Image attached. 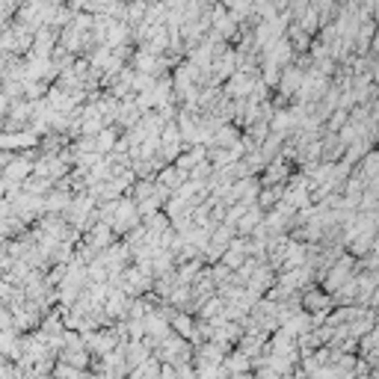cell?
<instances>
[{
  "label": "cell",
  "instance_id": "6da1fadb",
  "mask_svg": "<svg viewBox=\"0 0 379 379\" xmlns=\"http://www.w3.org/2000/svg\"><path fill=\"white\" fill-rule=\"evenodd\" d=\"M98 217H101L116 234H128L130 228L140 226V208L133 199H113V202H104L98 208Z\"/></svg>",
  "mask_w": 379,
  "mask_h": 379
},
{
  "label": "cell",
  "instance_id": "7a4b0ae2",
  "mask_svg": "<svg viewBox=\"0 0 379 379\" xmlns=\"http://www.w3.org/2000/svg\"><path fill=\"white\" fill-rule=\"evenodd\" d=\"M158 359H160L163 364L178 367V364L193 362V350H190L187 338H181L178 332H169V335H166V338L158 344Z\"/></svg>",
  "mask_w": 379,
  "mask_h": 379
},
{
  "label": "cell",
  "instance_id": "3957f363",
  "mask_svg": "<svg viewBox=\"0 0 379 379\" xmlns=\"http://www.w3.org/2000/svg\"><path fill=\"white\" fill-rule=\"evenodd\" d=\"M255 83H258V74L255 71H243L237 69L228 81H226V95L231 98V101H240V98H249L252 95V89Z\"/></svg>",
  "mask_w": 379,
  "mask_h": 379
},
{
  "label": "cell",
  "instance_id": "277c9868",
  "mask_svg": "<svg viewBox=\"0 0 379 379\" xmlns=\"http://www.w3.org/2000/svg\"><path fill=\"white\" fill-rule=\"evenodd\" d=\"M355 276V261L353 258H338L335 264L329 267V276H326V291L335 294L341 285H347L350 278Z\"/></svg>",
  "mask_w": 379,
  "mask_h": 379
},
{
  "label": "cell",
  "instance_id": "5b68a950",
  "mask_svg": "<svg viewBox=\"0 0 379 379\" xmlns=\"http://www.w3.org/2000/svg\"><path fill=\"white\" fill-rule=\"evenodd\" d=\"M287 175H291V169L285 166V158H276V160H270L261 169V187H285V181H287Z\"/></svg>",
  "mask_w": 379,
  "mask_h": 379
},
{
  "label": "cell",
  "instance_id": "8992f818",
  "mask_svg": "<svg viewBox=\"0 0 379 379\" xmlns=\"http://www.w3.org/2000/svg\"><path fill=\"white\" fill-rule=\"evenodd\" d=\"M113 228L107 226L104 219H98L92 228H89V234H86V246L89 249H95V252H104L107 246H113Z\"/></svg>",
  "mask_w": 379,
  "mask_h": 379
},
{
  "label": "cell",
  "instance_id": "52a82bcc",
  "mask_svg": "<svg viewBox=\"0 0 379 379\" xmlns=\"http://www.w3.org/2000/svg\"><path fill=\"white\" fill-rule=\"evenodd\" d=\"M303 305H305L308 311H314L317 317H323L332 305H335V299H332L329 291H320V287H308L305 296H303Z\"/></svg>",
  "mask_w": 379,
  "mask_h": 379
},
{
  "label": "cell",
  "instance_id": "ba28073f",
  "mask_svg": "<svg viewBox=\"0 0 379 379\" xmlns=\"http://www.w3.org/2000/svg\"><path fill=\"white\" fill-rule=\"evenodd\" d=\"M305 81V71L299 69V65H285V74L278 77V89H282V95H296L299 92V86H303Z\"/></svg>",
  "mask_w": 379,
  "mask_h": 379
},
{
  "label": "cell",
  "instance_id": "9c48e42d",
  "mask_svg": "<svg viewBox=\"0 0 379 379\" xmlns=\"http://www.w3.org/2000/svg\"><path fill=\"white\" fill-rule=\"evenodd\" d=\"M222 367H226V373L228 376H237V373H249V367H252V359L246 353H243L240 347L237 350H231L226 355V362H222Z\"/></svg>",
  "mask_w": 379,
  "mask_h": 379
},
{
  "label": "cell",
  "instance_id": "30bf717a",
  "mask_svg": "<svg viewBox=\"0 0 379 379\" xmlns=\"http://www.w3.org/2000/svg\"><path fill=\"white\" fill-rule=\"evenodd\" d=\"M210 146H217V149H237L240 146V133L234 125H222L214 130V140H210Z\"/></svg>",
  "mask_w": 379,
  "mask_h": 379
},
{
  "label": "cell",
  "instance_id": "8fae6325",
  "mask_svg": "<svg viewBox=\"0 0 379 379\" xmlns=\"http://www.w3.org/2000/svg\"><path fill=\"white\" fill-rule=\"evenodd\" d=\"M71 190H62V187H57V190H51V196L44 199V210H48V214H62L65 208L71 205Z\"/></svg>",
  "mask_w": 379,
  "mask_h": 379
},
{
  "label": "cell",
  "instance_id": "7c38bea8",
  "mask_svg": "<svg viewBox=\"0 0 379 379\" xmlns=\"http://www.w3.org/2000/svg\"><path fill=\"white\" fill-rule=\"evenodd\" d=\"M151 359V347L146 341H128V367L133 371V367H140L142 362Z\"/></svg>",
  "mask_w": 379,
  "mask_h": 379
},
{
  "label": "cell",
  "instance_id": "4fadbf2b",
  "mask_svg": "<svg viewBox=\"0 0 379 379\" xmlns=\"http://www.w3.org/2000/svg\"><path fill=\"white\" fill-rule=\"evenodd\" d=\"M116 142H119V130L110 128V125L101 133H95V151L101 154V158H107V154L116 149Z\"/></svg>",
  "mask_w": 379,
  "mask_h": 379
},
{
  "label": "cell",
  "instance_id": "5bb4252c",
  "mask_svg": "<svg viewBox=\"0 0 379 379\" xmlns=\"http://www.w3.org/2000/svg\"><path fill=\"white\" fill-rule=\"evenodd\" d=\"M264 214H267V210H261L258 205H252L246 214H243V219L237 222V231H240V234H252V231L264 222Z\"/></svg>",
  "mask_w": 379,
  "mask_h": 379
},
{
  "label": "cell",
  "instance_id": "9a60e30c",
  "mask_svg": "<svg viewBox=\"0 0 379 379\" xmlns=\"http://www.w3.org/2000/svg\"><path fill=\"white\" fill-rule=\"evenodd\" d=\"M51 187H53V181L51 178H42V175H36L33 172L24 184H21V190L24 193H30V196H42V193H51Z\"/></svg>",
  "mask_w": 379,
  "mask_h": 379
},
{
  "label": "cell",
  "instance_id": "2e32d148",
  "mask_svg": "<svg viewBox=\"0 0 379 379\" xmlns=\"http://www.w3.org/2000/svg\"><path fill=\"white\" fill-rule=\"evenodd\" d=\"M53 3H65V0H53Z\"/></svg>",
  "mask_w": 379,
  "mask_h": 379
}]
</instances>
